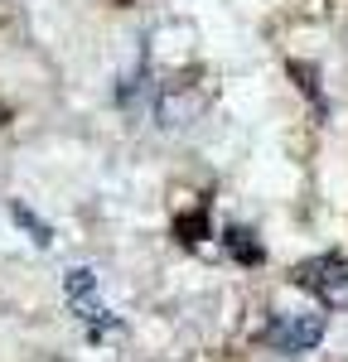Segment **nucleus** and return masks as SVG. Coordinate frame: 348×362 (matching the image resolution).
<instances>
[{"label": "nucleus", "instance_id": "f257e3e1", "mask_svg": "<svg viewBox=\"0 0 348 362\" xmlns=\"http://www.w3.org/2000/svg\"><path fill=\"white\" fill-rule=\"evenodd\" d=\"M295 285L300 290H310L319 305L329 309H348V266L344 256H315V261H300L295 266Z\"/></svg>", "mask_w": 348, "mask_h": 362}, {"label": "nucleus", "instance_id": "f03ea898", "mask_svg": "<svg viewBox=\"0 0 348 362\" xmlns=\"http://www.w3.org/2000/svg\"><path fill=\"white\" fill-rule=\"evenodd\" d=\"M319 338H324V314H281V319H271V329H266V343L276 348V353H310Z\"/></svg>", "mask_w": 348, "mask_h": 362}, {"label": "nucleus", "instance_id": "7ed1b4c3", "mask_svg": "<svg viewBox=\"0 0 348 362\" xmlns=\"http://www.w3.org/2000/svg\"><path fill=\"white\" fill-rule=\"evenodd\" d=\"M63 295H68V305L78 309V319H87L97 334L112 324V319H107V305L97 300V276H92V271H68V280H63Z\"/></svg>", "mask_w": 348, "mask_h": 362}, {"label": "nucleus", "instance_id": "20e7f679", "mask_svg": "<svg viewBox=\"0 0 348 362\" xmlns=\"http://www.w3.org/2000/svg\"><path fill=\"white\" fill-rule=\"evenodd\" d=\"M228 247H232V256H242V261H261V247L252 242V232H228Z\"/></svg>", "mask_w": 348, "mask_h": 362}]
</instances>
